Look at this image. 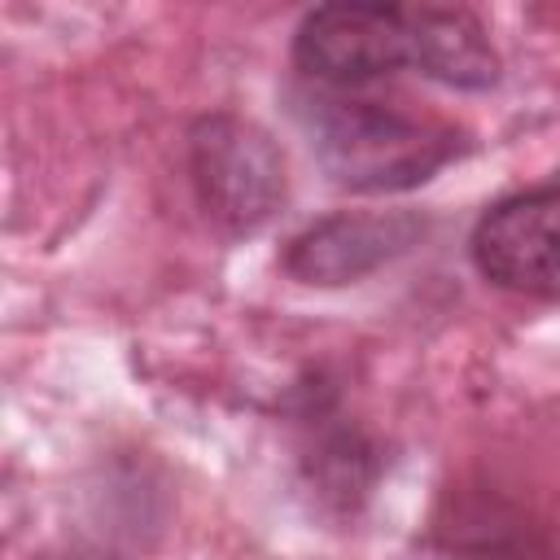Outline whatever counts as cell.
I'll use <instances>...</instances> for the list:
<instances>
[{
    "label": "cell",
    "instance_id": "obj_1",
    "mask_svg": "<svg viewBox=\"0 0 560 560\" xmlns=\"http://www.w3.org/2000/svg\"><path fill=\"white\" fill-rule=\"evenodd\" d=\"M298 118L324 175L350 192L416 188L468 149V131L451 118L368 96L363 88H311L298 96Z\"/></svg>",
    "mask_w": 560,
    "mask_h": 560
},
{
    "label": "cell",
    "instance_id": "obj_2",
    "mask_svg": "<svg viewBox=\"0 0 560 560\" xmlns=\"http://www.w3.org/2000/svg\"><path fill=\"white\" fill-rule=\"evenodd\" d=\"M188 179L210 223L223 232H258L289 192L276 140L236 114H206L188 131Z\"/></svg>",
    "mask_w": 560,
    "mask_h": 560
},
{
    "label": "cell",
    "instance_id": "obj_5",
    "mask_svg": "<svg viewBox=\"0 0 560 560\" xmlns=\"http://www.w3.org/2000/svg\"><path fill=\"white\" fill-rule=\"evenodd\" d=\"M424 232L429 223L416 210H337L302 228L284 245L280 267L293 280L319 284V289L354 284L376 267L394 262L398 254H407L411 245H420Z\"/></svg>",
    "mask_w": 560,
    "mask_h": 560
},
{
    "label": "cell",
    "instance_id": "obj_6",
    "mask_svg": "<svg viewBox=\"0 0 560 560\" xmlns=\"http://www.w3.org/2000/svg\"><path fill=\"white\" fill-rule=\"evenodd\" d=\"M411 35L416 57L411 70H420L433 83L459 88V92H486L499 83V52L481 26V18L464 4H416L411 9Z\"/></svg>",
    "mask_w": 560,
    "mask_h": 560
},
{
    "label": "cell",
    "instance_id": "obj_3",
    "mask_svg": "<svg viewBox=\"0 0 560 560\" xmlns=\"http://www.w3.org/2000/svg\"><path fill=\"white\" fill-rule=\"evenodd\" d=\"M416 57L411 9L402 4H319L298 22L293 66L315 88H372Z\"/></svg>",
    "mask_w": 560,
    "mask_h": 560
},
{
    "label": "cell",
    "instance_id": "obj_4",
    "mask_svg": "<svg viewBox=\"0 0 560 560\" xmlns=\"http://www.w3.org/2000/svg\"><path fill=\"white\" fill-rule=\"evenodd\" d=\"M468 254L490 284L560 302V175L494 201L477 219Z\"/></svg>",
    "mask_w": 560,
    "mask_h": 560
}]
</instances>
